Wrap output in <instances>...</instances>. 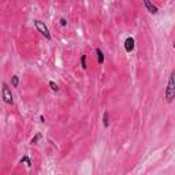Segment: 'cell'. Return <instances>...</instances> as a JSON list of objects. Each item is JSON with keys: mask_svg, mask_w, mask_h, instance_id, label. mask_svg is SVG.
Returning <instances> with one entry per match:
<instances>
[{"mask_svg": "<svg viewBox=\"0 0 175 175\" xmlns=\"http://www.w3.org/2000/svg\"><path fill=\"white\" fill-rule=\"evenodd\" d=\"M174 77H175V71H171L170 78H168V85H167V89H166V92H164V96H166L167 103H173L174 97H175V81H174Z\"/></svg>", "mask_w": 175, "mask_h": 175, "instance_id": "obj_1", "label": "cell"}, {"mask_svg": "<svg viewBox=\"0 0 175 175\" xmlns=\"http://www.w3.org/2000/svg\"><path fill=\"white\" fill-rule=\"evenodd\" d=\"M2 97H3V100H4L6 104H10V105L14 104L11 89H10V86L6 84V82H3V84H2Z\"/></svg>", "mask_w": 175, "mask_h": 175, "instance_id": "obj_2", "label": "cell"}, {"mask_svg": "<svg viewBox=\"0 0 175 175\" xmlns=\"http://www.w3.org/2000/svg\"><path fill=\"white\" fill-rule=\"evenodd\" d=\"M34 26H36V29L39 30V32L43 34V36L45 37L47 40L52 39V36H51V33H49V29H48L47 25L44 22H41V21H39V19H36V21H34Z\"/></svg>", "mask_w": 175, "mask_h": 175, "instance_id": "obj_3", "label": "cell"}, {"mask_svg": "<svg viewBox=\"0 0 175 175\" xmlns=\"http://www.w3.org/2000/svg\"><path fill=\"white\" fill-rule=\"evenodd\" d=\"M144 2V4H145V7H146V10H148V11L150 12V14H153V15H155V14H157L159 12V8H157V7L153 4L152 2H150V0H142Z\"/></svg>", "mask_w": 175, "mask_h": 175, "instance_id": "obj_4", "label": "cell"}, {"mask_svg": "<svg viewBox=\"0 0 175 175\" xmlns=\"http://www.w3.org/2000/svg\"><path fill=\"white\" fill-rule=\"evenodd\" d=\"M125 49H126V52H131L134 49V39L133 37H127L125 40Z\"/></svg>", "mask_w": 175, "mask_h": 175, "instance_id": "obj_5", "label": "cell"}, {"mask_svg": "<svg viewBox=\"0 0 175 175\" xmlns=\"http://www.w3.org/2000/svg\"><path fill=\"white\" fill-rule=\"evenodd\" d=\"M96 55H97L99 63H100V64L104 63V53H103V51L100 49V48H97V49H96Z\"/></svg>", "mask_w": 175, "mask_h": 175, "instance_id": "obj_6", "label": "cell"}, {"mask_svg": "<svg viewBox=\"0 0 175 175\" xmlns=\"http://www.w3.org/2000/svg\"><path fill=\"white\" fill-rule=\"evenodd\" d=\"M103 125H104L105 129L109 126V114H108V111H105L104 115H103Z\"/></svg>", "mask_w": 175, "mask_h": 175, "instance_id": "obj_7", "label": "cell"}, {"mask_svg": "<svg viewBox=\"0 0 175 175\" xmlns=\"http://www.w3.org/2000/svg\"><path fill=\"white\" fill-rule=\"evenodd\" d=\"M19 163H21V164H26L27 167H32V160H30L27 156H23L22 159L19 160Z\"/></svg>", "mask_w": 175, "mask_h": 175, "instance_id": "obj_8", "label": "cell"}, {"mask_svg": "<svg viewBox=\"0 0 175 175\" xmlns=\"http://www.w3.org/2000/svg\"><path fill=\"white\" fill-rule=\"evenodd\" d=\"M11 85H12V88H18V85H19V77L18 75H12L11 77Z\"/></svg>", "mask_w": 175, "mask_h": 175, "instance_id": "obj_9", "label": "cell"}, {"mask_svg": "<svg viewBox=\"0 0 175 175\" xmlns=\"http://www.w3.org/2000/svg\"><path fill=\"white\" fill-rule=\"evenodd\" d=\"M41 138H43V134H41V133H37V134L34 136L32 140H30V144H32V145H34V144H37Z\"/></svg>", "mask_w": 175, "mask_h": 175, "instance_id": "obj_10", "label": "cell"}, {"mask_svg": "<svg viewBox=\"0 0 175 175\" xmlns=\"http://www.w3.org/2000/svg\"><path fill=\"white\" fill-rule=\"evenodd\" d=\"M49 88L52 89L53 92H59V86H58V84L53 81H49Z\"/></svg>", "mask_w": 175, "mask_h": 175, "instance_id": "obj_11", "label": "cell"}, {"mask_svg": "<svg viewBox=\"0 0 175 175\" xmlns=\"http://www.w3.org/2000/svg\"><path fill=\"white\" fill-rule=\"evenodd\" d=\"M81 66H82V68L84 70H86V55H82L81 56Z\"/></svg>", "mask_w": 175, "mask_h": 175, "instance_id": "obj_12", "label": "cell"}, {"mask_svg": "<svg viewBox=\"0 0 175 175\" xmlns=\"http://www.w3.org/2000/svg\"><path fill=\"white\" fill-rule=\"evenodd\" d=\"M60 25H62V26H67V21L64 19V18H62V19H60Z\"/></svg>", "mask_w": 175, "mask_h": 175, "instance_id": "obj_13", "label": "cell"}, {"mask_svg": "<svg viewBox=\"0 0 175 175\" xmlns=\"http://www.w3.org/2000/svg\"><path fill=\"white\" fill-rule=\"evenodd\" d=\"M40 122H43V123H44V122H45V118H44V116H43V115H41V116H40Z\"/></svg>", "mask_w": 175, "mask_h": 175, "instance_id": "obj_14", "label": "cell"}]
</instances>
